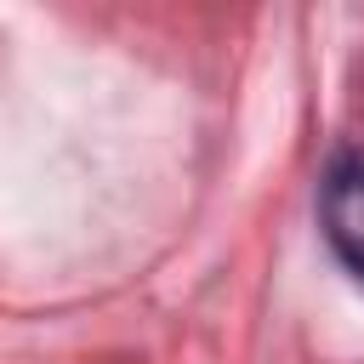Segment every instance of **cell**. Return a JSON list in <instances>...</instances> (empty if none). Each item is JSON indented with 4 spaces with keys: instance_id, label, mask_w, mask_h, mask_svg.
Listing matches in <instances>:
<instances>
[{
    "instance_id": "1",
    "label": "cell",
    "mask_w": 364,
    "mask_h": 364,
    "mask_svg": "<svg viewBox=\"0 0 364 364\" xmlns=\"http://www.w3.org/2000/svg\"><path fill=\"white\" fill-rule=\"evenodd\" d=\"M318 233H324L330 256L353 279H364V148L358 142H341L324 159V176H318Z\"/></svg>"
}]
</instances>
